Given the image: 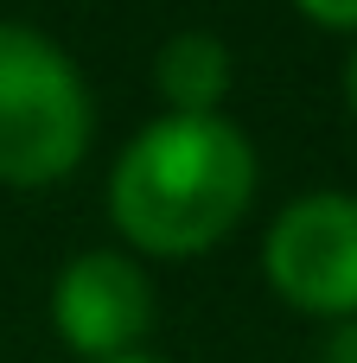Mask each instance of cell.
<instances>
[{
  "label": "cell",
  "mask_w": 357,
  "mask_h": 363,
  "mask_svg": "<svg viewBox=\"0 0 357 363\" xmlns=\"http://www.w3.org/2000/svg\"><path fill=\"white\" fill-rule=\"evenodd\" d=\"M153 83L172 102V115H217L230 89V45L217 32H172L153 57Z\"/></svg>",
  "instance_id": "5b68a950"
},
{
  "label": "cell",
  "mask_w": 357,
  "mask_h": 363,
  "mask_svg": "<svg viewBox=\"0 0 357 363\" xmlns=\"http://www.w3.org/2000/svg\"><path fill=\"white\" fill-rule=\"evenodd\" d=\"M51 319L64 332L70 351H83L89 363L128 357L147 325H153V287L141 274L134 255L121 249H89L77 255L64 274H57V294H51Z\"/></svg>",
  "instance_id": "277c9868"
},
{
  "label": "cell",
  "mask_w": 357,
  "mask_h": 363,
  "mask_svg": "<svg viewBox=\"0 0 357 363\" xmlns=\"http://www.w3.org/2000/svg\"><path fill=\"white\" fill-rule=\"evenodd\" d=\"M345 96H351V115H357V51H351V64H345Z\"/></svg>",
  "instance_id": "ba28073f"
},
{
  "label": "cell",
  "mask_w": 357,
  "mask_h": 363,
  "mask_svg": "<svg viewBox=\"0 0 357 363\" xmlns=\"http://www.w3.org/2000/svg\"><path fill=\"white\" fill-rule=\"evenodd\" d=\"M256 198V147L224 115H166L147 121L109 179L115 230L147 255H204L217 249Z\"/></svg>",
  "instance_id": "6da1fadb"
},
{
  "label": "cell",
  "mask_w": 357,
  "mask_h": 363,
  "mask_svg": "<svg viewBox=\"0 0 357 363\" xmlns=\"http://www.w3.org/2000/svg\"><path fill=\"white\" fill-rule=\"evenodd\" d=\"M109 363H166V357H153V351H128V357H109Z\"/></svg>",
  "instance_id": "9c48e42d"
},
{
  "label": "cell",
  "mask_w": 357,
  "mask_h": 363,
  "mask_svg": "<svg viewBox=\"0 0 357 363\" xmlns=\"http://www.w3.org/2000/svg\"><path fill=\"white\" fill-rule=\"evenodd\" d=\"M307 19H319V26H332V32H351L357 26V0H294Z\"/></svg>",
  "instance_id": "8992f818"
},
{
  "label": "cell",
  "mask_w": 357,
  "mask_h": 363,
  "mask_svg": "<svg viewBox=\"0 0 357 363\" xmlns=\"http://www.w3.org/2000/svg\"><path fill=\"white\" fill-rule=\"evenodd\" d=\"M275 294L319 319H357V198L307 191L294 198L262 249Z\"/></svg>",
  "instance_id": "3957f363"
},
{
  "label": "cell",
  "mask_w": 357,
  "mask_h": 363,
  "mask_svg": "<svg viewBox=\"0 0 357 363\" xmlns=\"http://www.w3.org/2000/svg\"><path fill=\"white\" fill-rule=\"evenodd\" d=\"M89 147V89L32 26L0 19V185H51Z\"/></svg>",
  "instance_id": "7a4b0ae2"
},
{
  "label": "cell",
  "mask_w": 357,
  "mask_h": 363,
  "mask_svg": "<svg viewBox=\"0 0 357 363\" xmlns=\"http://www.w3.org/2000/svg\"><path fill=\"white\" fill-rule=\"evenodd\" d=\"M326 363H357V319H345V325L326 338Z\"/></svg>",
  "instance_id": "52a82bcc"
}]
</instances>
